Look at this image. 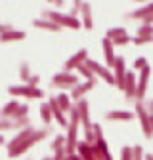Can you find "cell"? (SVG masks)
Masks as SVG:
<instances>
[{
	"label": "cell",
	"mask_w": 153,
	"mask_h": 160,
	"mask_svg": "<svg viewBox=\"0 0 153 160\" xmlns=\"http://www.w3.org/2000/svg\"><path fill=\"white\" fill-rule=\"evenodd\" d=\"M147 111H149V112H153V99H151V101L147 103Z\"/></svg>",
	"instance_id": "39"
},
{
	"label": "cell",
	"mask_w": 153,
	"mask_h": 160,
	"mask_svg": "<svg viewBox=\"0 0 153 160\" xmlns=\"http://www.w3.org/2000/svg\"><path fill=\"white\" fill-rule=\"evenodd\" d=\"M121 160H132V147L130 145H124L121 149Z\"/></svg>",
	"instance_id": "34"
},
{
	"label": "cell",
	"mask_w": 153,
	"mask_h": 160,
	"mask_svg": "<svg viewBox=\"0 0 153 160\" xmlns=\"http://www.w3.org/2000/svg\"><path fill=\"white\" fill-rule=\"evenodd\" d=\"M88 61V52L84 50V48H81V50H76L67 61L63 63V71H67V72H75V69H79L81 65H84Z\"/></svg>",
	"instance_id": "8"
},
{
	"label": "cell",
	"mask_w": 153,
	"mask_h": 160,
	"mask_svg": "<svg viewBox=\"0 0 153 160\" xmlns=\"http://www.w3.org/2000/svg\"><path fill=\"white\" fill-rule=\"evenodd\" d=\"M149 76H151V67L147 65L144 71L138 72V88H136V101H144L145 92H147V84H149ZM134 101V103H136Z\"/></svg>",
	"instance_id": "10"
},
{
	"label": "cell",
	"mask_w": 153,
	"mask_h": 160,
	"mask_svg": "<svg viewBox=\"0 0 153 160\" xmlns=\"http://www.w3.org/2000/svg\"><path fill=\"white\" fill-rule=\"evenodd\" d=\"M81 21H82V27L92 31L94 27V21H92V6L88 2H82V8H81Z\"/></svg>",
	"instance_id": "21"
},
{
	"label": "cell",
	"mask_w": 153,
	"mask_h": 160,
	"mask_svg": "<svg viewBox=\"0 0 153 160\" xmlns=\"http://www.w3.org/2000/svg\"><path fill=\"white\" fill-rule=\"evenodd\" d=\"M81 84V78L79 74L75 72H67V71H60L55 72L50 80V86L52 88H57V90H73L75 86Z\"/></svg>",
	"instance_id": "3"
},
{
	"label": "cell",
	"mask_w": 153,
	"mask_h": 160,
	"mask_svg": "<svg viewBox=\"0 0 153 160\" xmlns=\"http://www.w3.org/2000/svg\"><path fill=\"white\" fill-rule=\"evenodd\" d=\"M105 38L111 40L113 46H126L132 42V36L123 27H111L109 31H105Z\"/></svg>",
	"instance_id": "6"
},
{
	"label": "cell",
	"mask_w": 153,
	"mask_h": 160,
	"mask_svg": "<svg viewBox=\"0 0 153 160\" xmlns=\"http://www.w3.org/2000/svg\"><path fill=\"white\" fill-rule=\"evenodd\" d=\"M33 25L36 29H40V31H50V32H60L61 31L60 25H55L54 21H50V19H46V17H36V19H33Z\"/></svg>",
	"instance_id": "19"
},
{
	"label": "cell",
	"mask_w": 153,
	"mask_h": 160,
	"mask_svg": "<svg viewBox=\"0 0 153 160\" xmlns=\"http://www.w3.org/2000/svg\"><path fill=\"white\" fill-rule=\"evenodd\" d=\"M76 111H79V116H81V126H82V132H88L92 130V120H90V103L86 99H81V101L75 103Z\"/></svg>",
	"instance_id": "9"
},
{
	"label": "cell",
	"mask_w": 153,
	"mask_h": 160,
	"mask_svg": "<svg viewBox=\"0 0 153 160\" xmlns=\"http://www.w3.org/2000/svg\"><path fill=\"white\" fill-rule=\"evenodd\" d=\"M38 82H40V76H38V74H33V76H31V80H29V86L38 88Z\"/></svg>",
	"instance_id": "36"
},
{
	"label": "cell",
	"mask_w": 153,
	"mask_h": 160,
	"mask_svg": "<svg viewBox=\"0 0 153 160\" xmlns=\"http://www.w3.org/2000/svg\"><path fill=\"white\" fill-rule=\"evenodd\" d=\"M27 32L25 31H19V29H10L6 32H2V42H19V40H25Z\"/></svg>",
	"instance_id": "22"
},
{
	"label": "cell",
	"mask_w": 153,
	"mask_h": 160,
	"mask_svg": "<svg viewBox=\"0 0 153 160\" xmlns=\"http://www.w3.org/2000/svg\"><path fill=\"white\" fill-rule=\"evenodd\" d=\"M94 152L98 160H113L111 152H109V145L105 143V137H98L94 143Z\"/></svg>",
	"instance_id": "17"
},
{
	"label": "cell",
	"mask_w": 153,
	"mask_h": 160,
	"mask_svg": "<svg viewBox=\"0 0 153 160\" xmlns=\"http://www.w3.org/2000/svg\"><path fill=\"white\" fill-rule=\"evenodd\" d=\"M52 133V126H44L40 130H36L34 126H29L21 132H17L12 139H10V143L6 147L8 151V156L10 158H15V156H21L25 154L29 149H33L36 143H40L42 139H46L48 135Z\"/></svg>",
	"instance_id": "1"
},
{
	"label": "cell",
	"mask_w": 153,
	"mask_h": 160,
	"mask_svg": "<svg viewBox=\"0 0 153 160\" xmlns=\"http://www.w3.org/2000/svg\"><path fill=\"white\" fill-rule=\"evenodd\" d=\"M55 99H57V103H60V107H61V111L63 112H71L73 111V99H71V95L69 93H63V92H60L55 95Z\"/></svg>",
	"instance_id": "23"
},
{
	"label": "cell",
	"mask_w": 153,
	"mask_h": 160,
	"mask_svg": "<svg viewBox=\"0 0 153 160\" xmlns=\"http://www.w3.org/2000/svg\"><path fill=\"white\" fill-rule=\"evenodd\" d=\"M8 93L13 97H29V99H40L44 97V92L40 88H33L29 84H15L8 88Z\"/></svg>",
	"instance_id": "4"
},
{
	"label": "cell",
	"mask_w": 153,
	"mask_h": 160,
	"mask_svg": "<svg viewBox=\"0 0 153 160\" xmlns=\"http://www.w3.org/2000/svg\"><path fill=\"white\" fill-rule=\"evenodd\" d=\"M153 38H145V36H132V44L134 46H145V44H151Z\"/></svg>",
	"instance_id": "32"
},
{
	"label": "cell",
	"mask_w": 153,
	"mask_h": 160,
	"mask_svg": "<svg viewBox=\"0 0 153 160\" xmlns=\"http://www.w3.org/2000/svg\"><path fill=\"white\" fill-rule=\"evenodd\" d=\"M40 17H46L50 19V21H54L55 25H60L61 29H81L82 27V21L79 17H73L71 13H61V12H57V10H44Z\"/></svg>",
	"instance_id": "2"
},
{
	"label": "cell",
	"mask_w": 153,
	"mask_h": 160,
	"mask_svg": "<svg viewBox=\"0 0 153 160\" xmlns=\"http://www.w3.org/2000/svg\"><path fill=\"white\" fill-rule=\"evenodd\" d=\"M81 8H82V2H81V0H75V2H73V6H71V15L73 17H79L81 15Z\"/></svg>",
	"instance_id": "33"
},
{
	"label": "cell",
	"mask_w": 153,
	"mask_h": 160,
	"mask_svg": "<svg viewBox=\"0 0 153 160\" xmlns=\"http://www.w3.org/2000/svg\"><path fill=\"white\" fill-rule=\"evenodd\" d=\"M38 114H40V118H42L44 126H50V124H52V120H54V112H52V109H50L48 101L40 105V109H38Z\"/></svg>",
	"instance_id": "24"
},
{
	"label": "cell",
	"mask_w": 153,
	"mask_h": 160,
	"mask_svg": "<svg viewBox=\"0 0 153 160\" xmlns=\"http://www.w3.org/2000/svg\"><path fill=\"white\" fill-rule=\"evenodd\" d=\"M102 52H103V57H105V67H115V61H117V53H115V46L109 38H103L102 40Z\"/></svg>",
	"instance_id": "16"
},
{
	"label": "cell",
	"mask_w": 153,
	"mask_h": 160,
	"mask_svg": "<svg viewBox=\"0 0 153 160\" xmlns=\"http://www.w3.org/2000/svg\"><path fill=\"white\" fill-rule=\"evenodd\" d=\"M149 124H151V130H153V112H149Z\"/></svg>",
	"instance_id": "40"
},
{
	"label": "cell",
	"mask_w": 153,
	"mask_h": 160,
	"mask_svg": "<svg viewBox=\"0 0 153 160\" xmlns=\"http://www.w3.org/2000/svg\"><path fill=\"white\" fill-rule=\"evenodd\" d=\"M54 6L57 8V12H60V10H61V8L65 6V2H63V0H54Z\"/></svg>",
	"instance_id": "37"
},
{
	"label": "cell",
	"mask_w": 153,
	"mask_h": 160,
	"mask_svg": "<svg viewBox=\"0 0 153 160\" xmlns=\"http://www.w3.org/2000/svg\"><path fill=\"white\" fill-rule=\"evenodd\" d=\"M132 160H145V152L142 145H134L132 147Z\"/></svg>",
	"instance_id": "30"
},
{
	"label": "cell",
	"mask_w": 153,
	"mask_h": 160,
	"mask_svg": "<svg viewBox=\"0 0 153 160\" xmlns=\"http://www.w3.org/2000/svg\"><path fill=\"white\" fill-rule=\"evenodd\" d=\"M76 74H79V76H82L84 80H94V78H96V74L92 72V69H90L86 63H84V65H81L79 69H76Z\"/></svg>",
	"instance_id": "28"
},
{
	"label": "cell",
	"mask_w": 153,
	"mask_h": 160,
	"mask_svg": "<svg viewBox=\"0 0 153 160\" xmlns=\"http://www.w3.org/2000/svg\"><path fill=\"white\" fill-rule=\"evenodd\" d=\"M144 25H153V15H149V17H145L144 21H142Z\"/></svg>",
	"instance_id": "38"
},
{
	"label": "cell",
	"mask_w": 153,
	"mask_h": 160,
	"mask_svg": "<svg viewBox=\"0 0 153 160\" xmlns=\"http://www.w3.org/2000/svg\"><path fill=\"white\" fill-rule=\"evenodd\" d=\"M48 105H50V109H52V112H54V120H55V122L60 124L61 128H67V126H69V120L65 118V112L61 111V107H60V103H57L55 95H52V97L48 99Z\"/></svg>",
	"instance_id": "15"
},
{
	"label": "cell",
	"mask_w": 153,
	"mask_h": 160,
	"mask_svg": "<svg viewBox=\"0 0 153 160\" xmlns=\"http://www.w3.org/2000/svg\"><path fill=\"white\" fill-rule=\"evenodd\" d=\"M145 160H153V154L151 152H145Z\"/></svg>",
	"instance_id": "41"
},
{
	"label": "cell",
	"mask_w": 153,
	"mask_h": 160,
	"mask_svg": "<svg viewBox=\"0 0 153 160\" xmlns=\"http://www.w3.org/2000/svg\"><path fill=\"white\" fill-rule=\"evenodd\" d=\"M126 61L123 55H117V61H115L113 67V74H115V86H117L121 92H124V82H126Z\"/></svg>",
	"instance_id": "7"
},
{
	"label": "cell",
	"mask_w": 153,
	"mask_h": 160,
	"mask_svg": "<svg viewBox=\"0 0 153 160\" xmlns=\"http://www.w3.org/2000/svg\"><path fill=\"white\" fill-rule=\"evenodd\" d=\"M149 15H153V2H147V4H144V6H140L136 10L128 12L124 15V19H142V21H144V19L149 17Z\"/></svg>",
	"instance_id": "18"
},
{
	"label": "cell",
	"mask_w": 153,
	"mask_h": 160,
	"mask_svg": "<svg viewBox=\"0 0 153 160\" xmlns=\"http://www.w3.org/2000/svg\"><path fill=\"white\" fill-rule=\"evenodd\" d=\"M33 126L31 124V116L27 118H19V120H12V118H2V122H0V128H2V132H10V130H17V132H21L25 128Z\"/></svg>",
	"instance_id": "11"
},
{
	"label": "cell",
	"mask_w": 153,
	"mask_h": 160,
	"mask_svg": "<svg viewBox=\"0 0 153 160\" xmlns=\"http://www.w3.org/2000/svg\"><path fill=\"white\" fill-rule=\"evenodd\" d=\"M136 88H138L136 71H128L126 72V82H124V97L128 101H136Z\"/></svg>",
	"instance_id": "12"
},
{
	"label": "cell",
	"mask_w": 153,
	"mask_h": 160,
	"mask_svg": "<svg viewBox=\"0 0 153 160\" xmlns=\"http://www.w3.org/2000/svg\"><path fill=\"white\" fill-rule=\"evenodd\" d=\"M136 116V112H132L128 109H113L105 112V120H111V122H128Z\"/></svg>",
	"instance_id": "13"
},
{
	"label": "cell",
	"mask_w": 153,
	"mask_h": 160,
	"mask_svg": "<svg viewBox=\"0 0 153 160\" xmlns=\"http://www.w3.org/2000/svg\"><path fill=\"white\" fill-rule=\"evenodd\" d=\"M31 67L27 61H21V65H19V78L23 80V84H29V80H31Z\"/></svg>",
	"instance_id": "26"
},
{
	"label": "cell",
	"mask_w": 153,
	"mask_h": 160,
	"mask_svg": "<svg viewBox=\"0 0 153 160\" xmlns=\"http://www.w3.org/2000/svg\"><path fill=\"white\" fill-rule=\"evenodd\" d=\"M76 154H79L82 160H98L96 158V152H94V145L86 143L84 139L79 143V147H76Z\"/></svg>",
	"instance_id": "20"
},
{
	"label": "cell",
	"mask_w": 153,
	"mask_h": 160,
	"mask_svg": "<svg viewBox=\"0 0 153 160\" xmlns=\"http://www.w3.org/2000/svg\"><path fill=\"white\" fill-rule=\"evenodd\" d=\"M65 156H67V151H65V149H60V151L54 152L52 160H65Z\"/></svg>",
	"instance_id": "35"
},
{
	"label": "cell",
	"mask_w": 153,
	"mask_h": 160,
	"mask_svg": "<svg viewBox=\"0 0 153 160\" xmlns=\"http://www.w3.org/2000/svg\"><path fill=\"white\" fill-rule=\"evenodd\" d=\"M136 36H145V38H153V25H140L136 31Z\"/></svg>",
	"instance_id": "29"
},
{
	"label": "cell",
	"mask_w": 153,
	"mask_h": 160,
	"mask_svg": "<svg viewBox=\"0 0 153 160\" xmlns=\"http://www.w3.org/2000/svg\"><path fill=\"white\" fill-rule=\"evenodd\" d=\"M19 107H21V103L15 101V99H13V101H8V103L2 107V118H12V116L17 112Z\"/></svg>",
	"instance_id": "25"
},
{
	"label": "cell",
	"mask_w": 153,
	"mask_h": 160,
	"mask_svg": "<svg viewBox=\"0 0 153 160\" xmlns=\"http://www.w3.org/2000/svg\"><path fill=\"white\" fill-rule=\"evenodd\" d=\"M67 147V137L65 135H57L52 139V143H50V149L55 152V151H60V149H65Z\"/></svg>",
	"instance_id": "27"
},
{
	"label": "cell",
	"mask_w": 153,
	"mask_h": 160,
	"mask_svg": "<svg viewBox=\"0 0 153 160\" xmlns=\"http://www.w3.org/2000/svg\"><path fill=\"white\" fill-rule=\"evenodd\" d=\"M132 67H134V71H144L145 67H147V59L144 57V55H140V57H136L134 59V63H132Z\"/></svg>",
	"instance_id": "31"
},
{
	"label": "cell",
	"mask_w": 153,
	"mask_h": 160,
	"mask_svg": "<svg viewBox=\"0 0 153 160\" xmlns=\"http://www.w3.org/2000/svg\"><path fill=\"white\" fill-rule=\"evenodd\" d=\"M96 82H98V80L94 78V80H84V82H81L79 86H75V88L71 90V93H69L71 99H73L75 103H76V101H81V99H84V93L90 92V90L96 86Z\"/></svg>",
	"instance_id": "14"
},
{
	"label": "cell",
	"mask_w": 153,
	"mask_h": 160,
	"mask_svg": "<svg viewBox=\"0 0 153 160\" xmlns=\"http://www.w3.org/2000/svg\"><path fill=\"white\" fill-rule=\"evenodd\" d=\"M134 107H136V116L140 120V124H142V132L147 139L153 137V130H151V124H149V111H147V105L144 101H136L134 103Z\"/></svg>",
	"instance_id": "5"
}]
</instances>
